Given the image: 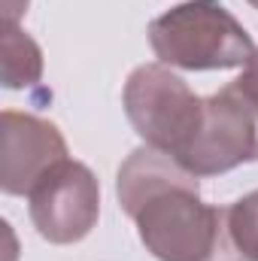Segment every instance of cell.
Returning <instances> with one entry per match:
<instances>
[{"label":"cell","mask_w":258,"mask_h":261,"mask_svg":"<svg viewBox=\"0 0 258 261\" xmlns=\"http://www.w3.org/2000/svg\"><path fill=\"white\" fill-rule=\"evenodd\" d=\"M116 197L158 261H249L228 228V206L200 200L197 176L173 155L140 146L119 167Z\"/></svg>","instance_id":"obj_1"},{"label":"cell","mask_w":258,"mask_h":261,"mask_svg":"<svg viewBox=\"0 0 258 261\" xmlns=\"http://www.w3.org/2000/svg\"><path fill=\"white\" fill-rule=\"evenodd\" d=\"M149 46L161 64L179 70H231L255 52L252 37L222 0H189L161 12L149 24Z\"/></svg>","instance_id":"obj_2"},{"label":"cell","mask_w":258,"mask_h":261,"mask_svg":"<svg viewBox=\"0 0 258 261\" xmlns=\"http://www.w3.org/2000/svg\"><path fill=\"white\" fill-rule=\"evenodd\" d=\"M122 107L137 137L179 158L200 130L203 97H197L186 79H179L167 64H140L131 70Z\"/></svg>","instance_id":"obj_3"},{"label":"cell","mask_w":258,"mask_h":261,"mask_svg":"<svg viewBox=\"0 0 258 261\" xmlns=\"http://www.w3.org/2000/svg\"><path fill=\"white\" fill-rule=\"evenodd\" d=\"M176 161L197 179L258 161V113L237 94L234 85L203 97L200 130Z\"/></svg>","instance_id":"obj_4"},{"label":"cell","mask_w":258,"mask_h":261,"mask_svg":"<svg viewBox=\"0 0 258 261\" xmlns=\"http://www.w3.org/2000/svg\"><path fill=\"white\" fill-rule=\"evenodd\" d=\"M28 210L37 234L55 246L79 243L91 234L100 216L97 176L82 164L64 158L28 195Z\"/></svg>","instance_id":"obj_5"},{"label":"cell","mask_w":258,"mask_h":261,"mask_svg":"<svg viewBox=\"0 0 258 261\" xmlns=\"http://www.w3.org/2000/svg\"><path fill=\"white\" fill-rule=\"evenodd\" d=\"M0 149V189L6 195H31L34 186L67 155V140L49 119L3 110Z\"/></svg>","instance_id":"obj_6"},{"label":"cell","mask_w":258,"mask_h":261,"mask_svg":"<svg viewBox=\"0 0 258 261\" xmlns=\"http://www.w3.org/2000/svg\"><path fill=\"white\" fill-rule=\"evenodd\" d=\"M43 76V52L28 31L18 24H3V85L28 88Z\"/></svg>","instance_id":"obj_7"},{"label":"cell","mask_w":258,"mask_h":261,"mask_svg":"<svg viewBox=\"0 0 258 261\" xmlns=\"http://www.w3.org/2000/svg\"><path fill=\"white\" fill-rule=\"evenodd\" d=\"M228 228L237 249L249 261H258V192H249L228 206Z\"/></svg>","instance_id":"obj_8"},{"label":"cell","mask_w":258,"mask_h":261,"mask_svg":"<svg viewBox=\"0 0 258 261\" xmlns=\"http://www.w3.org/2000/svg\"><path fill=\"white\" fill-rule=\"evenodd\" d=\"M234 88H237V94L252 107L258 113V49L252 52V58L243 64V70H240V76L231 82Z\"/></svg>","instance_id":"obj_9"},{"label":"cell","mask_w":258,"mask_h":261,"mask_svg":"<svg viewBox=\"0 0 258 261\" xmlns=\"http://www.w3.org/2000/svg\"><path fill=\"white\" fill-rule=\"evenodd\" d=\"M24 12H28V0H3V24H18Z\"/></svg>","instance_id":"obj_10"},{"label":"cell","mask_w":258,"mask_h":261,"mask_svg":"<svg viewBox=\"0 0 258 261\" xmlns=\"http://www.w3.org/2000/svg\"><path fill=\"white\" fill-rule=\"evenodd\" d=\"M246 3H249V6H252V9H258V0H246Z\"/></svg>","instance_id":"obj_11"}]
</instances>
